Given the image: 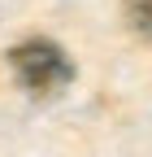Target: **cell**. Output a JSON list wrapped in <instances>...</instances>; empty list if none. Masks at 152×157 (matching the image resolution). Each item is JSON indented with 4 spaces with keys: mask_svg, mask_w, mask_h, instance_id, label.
Wrapping results in <instances>:
<instances>
[{
    "mask_svg": "<svg viewBox=\"0 0 152 157\" xmlns=\"http://www.w3.org/2000/svg\"><path fill=\"white\" fill-rule=\"evenodd\" d=\"M9 66L17 74V83L26 92H35V96H52V92H61L74 78V61L65 57V48L52 44V39H44V35L13 44L9 48Z\"/></svg>",
    "mask_w": 152,
    "mask_h": 157,
    "instance_id": "cell-1",
    "label": "cell"
},
{
    "mask_svg": "<svg viewBox=\"0 0 152 157\" xmlns=\"http://www.w3.org/2000/svg\"><path fill=\"white\" fill-rule=\"evenodd\" d=\"M122 13H126V26L135 31V35L152 39V0H126Z\"/></svg>",
    "mask_w": 152,
    "mask_h": 157,
    "instance_id": "cell-2",
    "label": "cell"
}]
</instances>
